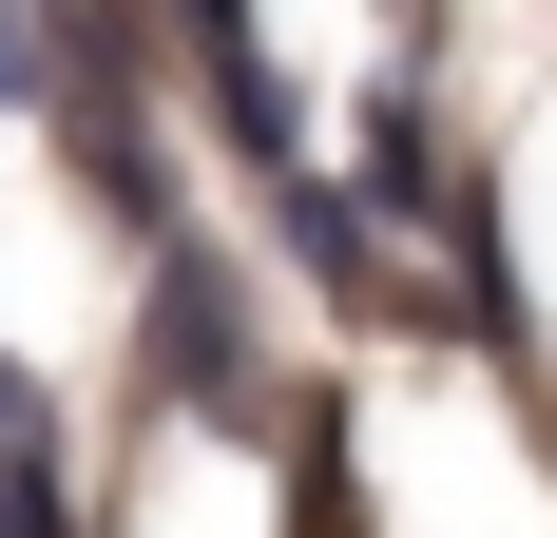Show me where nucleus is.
Returning a JSON list of instances; mask_svg holds the SVG:
<instances>
[{"label": "nucleus", "instance_id": "f257e3e1", "mask_svg": "<svg viewBox=\"0 0 557 538\" xmlns=\"http://www.w3.org/2000/svg\"><path fill=\"white\" fill-rule=\"evenodd\" d=\"M154 366H193V384H231V289H212L193 250L154 269Z\"/></svg>", "mask_w": 557, "mask_h": 538}, {"label": "nucleus", "instance_id": "f03ea898", "mask_svg": "<svg viewBox=\"0 0 557 538\" xmlns=\"http://www.w3.org/2000/svg\"><path fill=\"white\" fill-rule=\"evenodd\" d=\"M0 442H20V366H0Z\"/></svg>", "mask_w": 557, "mask_h": 538}]
</instances>
